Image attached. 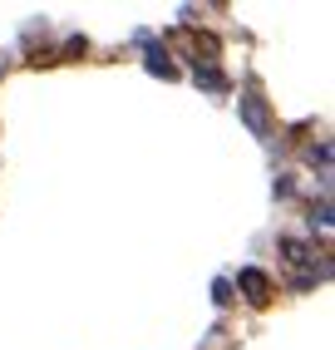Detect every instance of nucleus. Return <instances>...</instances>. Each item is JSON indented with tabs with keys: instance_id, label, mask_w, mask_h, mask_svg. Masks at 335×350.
I'll return each mask as SVG.
<instances>
[{
	"instance_id": "2",
	"label": "nucleus",
	"mask_w": 335,
	"mask_h": 350,
	"mask_svg": "<svg viewBox=\"0 0 335 350\" xmlns=\"http://www.w3.org/2000/svg\"><path fill=\"white\" fill-rule=\"evenodd\" d=\"M242 113H247V124H252L256 133H271V124H267V104H261L256 94H252V99H242Z\"/></svg>"
},
{
	"instance_id": "3",
	"label": "nucleus",
	"mask_w": 335,
	"mask_h": 350,
	"mask_svg": "<svg viewBox=\"0 0 335 350\" xmlns=\"http://www.w3.org/2000/svg\"><path fill=\"white\" fill-rule=\"evenodd\" d=\"M148 69H153V75H163V79H168V75H173V64H168V55L158 50V44H153V50H148Z\"/></svg>"
},
{
	"instance_id": "1",
	"label": "nucleus",
	"mask_w": 335,
	"mask_h": 350,
	"mask_svg": "<svg viewBox=\"0 0 335 350\" xmlns=\"http://www.w3.org/2000/svg\"><path fill=\"white\" fill-rule=\"evenodd\" d=\"M237 282H242V291H247V301H252V306H267V301L276 296L271 276H267V271H256V267H247L242 276H237Z\"/></svg>"
},
{
	"instance_id": "4",
	"label": "nucleus",
	"mask_w": 335,
	"mask_h": 350,
	"mask_svg": "<svg viewBox=\"0 0 335 350\" xmlns=\"http://www.w3.org/2000/svg\"><path fill=\"white\" fill-rule=\"evenodd\" d=\"M198 84H207V89H227V79L217 75V69H198Z\"/></svg>"
}]
</instances>
